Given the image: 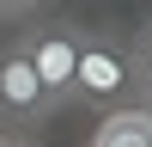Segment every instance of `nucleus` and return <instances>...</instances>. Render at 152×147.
Segmentation results:
<instances>
[{
  "label": "nucleus",
  "mask_w": 152,
  "mask_h": 147,
  "mask_svg": "<svg viewBox=\"0 0 152 147\" xmlns=\"http://www.w3.org/2000/svg\"><path fill=\"white\" fill-rule=\"evenodd\" d=\"M134 86H140V61L134 43L116 31H79V74H73V98L91 110H116L134 104Z\"/></svg>",
  "instance_id": "f257e3e1"
},
{
  "label": "nucleus",
  "mask_w": 152,
  "mask_h": 147,
  "mask_svg": "<svg viewBox=\"0 0 152 147\" xmlns=\"http://www.w3.org/2000/svg\"><path fill=\"white\" fill-rule=\"evenodd\" d=\"M18 49L31 55L37 80L49 86L55 104H73V74H79V24L67 19H37L31 31L18 37Z\"/></svg>",
  "instance_id": "f03ea898"
},
{
  "label": "nucleus",
  "mask_w": 152,
  "mask_h": 147,
  "mask_svg": "<svg viewBox=\"0 0 152 147\" xmlns=\"http://www.w3.org/2000/svg\"><path fill=\"white\" fill-rule=\"evenodd\" d=\"M55 110H61V104L49 98V86L37 80L31 55H24L18 43L0 49V122H6V129H31V122L55 117Z\"/></svg>",
  "instance_id": "7ed1b4c3"
},
{
  "label": "nucleus",
  "mask_w": 152,
  "mask_h": 147,
  "mask_svg": "<svg viewBox=\"0 0 152 147\" xmlns=\"http://www.w3.org/2000/svg\"><path fill=\"white\" fill-rule=\"evenodd\" d=\"M91 147H152V141H146V117H140V104H116V110H104V117H97Z\"/></svg>",
  "instance_id": "20e7f679"
},
{
  "label": "nucleus",
  "mask_w": 152,
  "mask_h": 147,
  "mask_svg": "<svg viewBox=\"0 0 152 147\" xmlns=\"http://www.w3.org/2000/svg\"><path fill=\"white\" fill-rule=\"evenodd\" d=\"M128 43H134V61H140V74H152V19H140V31H134Z\"/></svg>",
  "instance_id": "39448f33"
},
{
  "label": "nucleus",
  "mask_w": 152,
  "mask_h": 147,
  "mask_svg": "<svg viewBox=\"0 0 152 147\" xmlns=\"http://www.w3.org/2000/svg\"><path fill=\"white\" fill-rule=\"evenodd\" d=\"M43 0H0V19H37Z\"/></svg>",
  "instance_id": "423d86ee"
},
{
  "label": "nucleus",
  "mask_w": 152,
  "mask_h": 147,
  "mask_svg": "<svg viewBox=\"0 0 152 147\" xmlns=\"http://www.w3.org/2000/svg\"><path fill=\"white\" fill-rule=\"evenodd\" d=\"M0 147H37V141H31L24 129H6V122H0Z\"/></svg>",
  "instance_id": "0eeeda50"
},
{
  "label": "nucleus",
  "mask_w": 152,
  "mask_h": 147,
  "mask_svg": "<svg viewBox=\"0 0 152 147\" xmlns=\"http://www.w3.org/2000/svg\"><path fill=\"white\" fill-rule=\"evenodd\" d=\"M134 104H152V74H140V86H134Z\"/></svg>",
  "instance_id": "6e6552de"
},
{
  "label": "nucleus",
  "mask_w": 152,
  "mask_h": 147,
  "mask_svg": "<svg viewBox=\"0 0 152 147\" xmlns=\"http://www.w3.org/2000/svg\"><path fill=\"white\" fill-rule=\"evenodd\" d=\"M140 117H146V141H152V104H140Z\"/></svg>",
  "instance_id": "1a4fd4ad"
}]
</instances>
